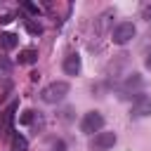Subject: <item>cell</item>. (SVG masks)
Wrapping results in <instances>:
<instances>
[{
  "instance_id": "cell-1",
  "label": "cell",
  "mask_w": 151,
  "mask_h": 151,
  "mask_svg": "<svg viewBox=\"0 0 151 151\" xmlns=\"http://www.w3.org/2000/svg\"><path fill=\"white\" fill-rule=\"evenodd\" d=\"M68 83L66 80H54V83H50V85H45L42 90H40V99L45 101V104H59V101H64V97L68 94Z\"/></svg>"
},
{
  "instance_id": "cell-2",
  "label": "cell",
  "mask_w": 151,
  "mask_h": 151,
  "mask_svg": "<svg viewBox=\"0 0 151 151\" xmlns=\"http://www.w3.org/2000/svg\"><path fill=\"white\" fill-rule=\"evenodd\" d=\"M101 127H104V116L99 111H87L80 120V132L83 134H97V132H101Z\"/></svg>"
},
{
  "instance_id": "cell-3",
  "label": "cell",
  "mask_w": 151,
  "mask_h": 151,
  "mask_svg": "<svg viewBox=\"0 0 151 151\" xmlns=\"http://www.w3.org/2000/svg\"><path fill=\"white\" fill-rule=\"evenodd\" d=\"M134 35H137V28H134L132 21H120V24L111 31V40H113L116 45H127Z\"/></svg>"
},
{
  "instance_id": "cell-4",
  "label": "cell",
  "mask_w": 151,
  "mask_h": 151,
  "mask_svg": "<svg viewBox=\"0 0 151 151\" xmlns=\"http://www.w3.org/2000/svg\"><path fill=\"white\" fill-rule=\"evenodd\" d=\"M116 142H118L116 132H97L90 139V151H111Z\"/></svg>"
},
{
  "instance_id": "cell-5",
  "label": "cell",
  "mask_w": 151,
  "mask_h": 151,
  "mask_svg": "<svg viewBox=\"0 0 151 151\" xmlns=\"http://www.w3.org/2000/svg\"><path fill=\"white\" fill-rule=\"evenodd\" d=\"M142 87H144V78L139 76V73H130L127 78H125V83L120 85V94L123 97H137V94H142Z\"/></svg>"
},
{
  "instance_id": "cell-6",
  "label": "cell",
  "mask_w": 151,
  "mask_h": 151,
  "mask_svg": "<svg viewBox=\"0 0 151 151\" xmlns=\"http://www.w3.org/2000/svg\"><path fill=\"white\" fill-rule=\"evenodd\" d=\"M130 113H132L134 118H146V116H151V97H146V94H137V97L132 99Z\"/></svg>"
},
{
  "instance_id": "cell-7",
  "label": "cell",
  "mask_w": 151,
  "mask_h": 151,
  "mask_svg": "<svg viewBox=\"0 0 151 151\" xmlns=\"http://www.w3.org/2000/svg\"><path fill=\"white\" fill-rule=\"evenodd\" d=\"M61 68H64V73H66V76H78V73H80V68H83L80 54H76V52H68V54L64 57V64H61Z\"/></svg>"
},
{
  "instance_id": "cell-8",
  "label": "cell",
  "mask_w": 151,
  "mask_h": 151,
  "mask_svg": "<svg viewBox=\"0 0 151 151\" xmlns=\"http://www.w3.org/2000/svg\"><path fill=\"white\" fill-rule=\"evenodd\" d=\"M113 17H116V12H113V9H104V12L97 17V31H99V33H104V31L109 28V24H111V19H113Z\"/></svg>"
},
{
  "instance_id": "cell-9",
  "label": "cell",
  "mask_w": 151,
  "mask_h": 151,
  "mask_svg": "<svg viewBox=\"0 0 151 151\" xmlns=\"http://www.w3.org/2000/svg\"><path fill=\"white\" fill-rule=\"evenodd\" d=\"M17 45H19V38H17L14 33H0V47H2L5 52L14 50Z\"/></svg>"
},
{
  "instance_id": "cell-10",
  "label": "cell",
  "mask_w": 151,
  "mask_h": 151,
  "mask_svg": "<svg viewBox=\"0 0 151 151\" xmlns=\"http://www.w3.org/2000/svg\"><path fill=\"white\" fill-rule=\"evenodd\" d=\"M9 151H28L26 137L19 134V132H14V134H12V142H9Z\"/></svg>"
},
{
  "instance_id": "cell-11",
  "label": "cell",
  "mask_w": 151,
  "mask_h": 151,
  "mask_svg": "<svg viewBox=\"0 0 151 151\" xmlns=\"http://www.w3.org/2000/svg\"><path fill=\"white\" fill-rule=\"evenodd\" d=\"M35 61H38V50L26 47L19 52V64H35Z\"/></svg>"
},
{
  "instance_id": "cell-12",
  "label": "cell",
  "mask_w": 151,
  "mask_h": 151,
  "mask_svg": "<svg viewBox=\"0 0 151 151\" xmlns=\"http://www.w3.org/2000/svg\"><path fill=\"white\" fill-rule=\"evenodd\" d=\"M47 151H66V142L61 137H52L47 142Z\"/></svg>"
},
{
  "instance_id": "cell-13",
  "label": "cell",
  "mask_w": 151,
  "mask_h": 151,
  "mask_svg": "<svg viewBox=\"0 0 151 151\" xmlns=\"http://www.w3.org/2000/svg\"><path fill=\"white\" fill-rule=\"evenodd\" d=\"M24 26H26V31H28L31 35H40V33H42V26H40L38 21H33V19H26Z\"/></svg>"
},
{
  "instance_id": "cell-14",
  "label": "cell",
  "mask_w": 151,
  "mask_h": 151,
  "mask_svg": "<svg viewBox=\"0 0 151 151\" xmlns=\"http://www.w3.org/2000/svg\"><path fill=\"white\" fill-rule=\"evenodd\" d=\"M14 111H17V104H9V106H7V111L2 113V118H5V127H7V130L12 127V120H14Z\"/></svg>"
},
{
  "instance_id": "cell-15",
  "label": "cell",
  "mask_w": 151,
  "mask_h": 151,
  "mask_svg": "<svg viewBox=\"0 0 151 151\" xmlns=\"http://www.w3.org/2000/svg\"><path fill=\"white\" fill-rule=\"evenodd\" d=\"M21 9H26L31 17H35V14L40 12V9H38V5H33V2H21Z\"/></svg>"
},
{
  "instance_id": "cell-16",
  "label": "cell",
  "mask_w": 151,
  "mask_h": 151,
  "mask_svg": "<svg viewBox=\"0 0 151 151\" xmlns=\"http://www.w3.org/2000/svg\"><path fill=\"white\" fill-rule=\"evenodd\" d=\"M142 17H144L146 21H151V5H144V7H142Z\"/></svg>"
},
{
  "instance_id": "cell-17",
  "label": "cell",
  "mask_w": 151,
  "mask_h": 151,
  "mask_svg": "<svg viewBox=\"0 0 151 151\" xmlns=\"http://www.w3.org/2000/svg\"><path fill=\"white\" fill-rule=\"evenodd\" d=\"M144 64H146V68H151V50L146 52V59H144Z\"/></svg>"
}]
</instances>
